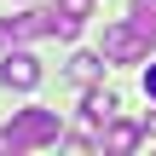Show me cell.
Masks as SVG:
<instances>
[{
  "instance_id": "cell-1",
  "label": "cell",
  "mask_w": 156,
  "mask_h": 156,
  "mask_svg": "<svg viewBox=\"0 0 156 156\" xmlns=\"http://www.w3.org/2000/svg\"><path fill=\"white\" fill-rule=\"evenodd\" d=\"M41 145H64V122H58V110L29 104V110H17V116L0 127V151H41Z\"/></svg>"
},
{
  "instance_id": "cell-2",
  "label": "cell",
  "mask_w": 156,
  "mask_h": 156,
  "mask_svg": "<svg viewBox=\"0 0 156 156\" xmlns=\"http://www.w3.org/2000/svg\"><path fill=\"white\" fill-rule=\"evenodd\" d=\"M98 52H104V64H145L151 58V35L127 17V23H110L104 29V46Z\"/></svg>"
},
{
  "instance_id": "cell-3",
  "label": "cell",
  "mask_w": 156,
  "mask_h": 156,
  "mask_svg": "<svg viewBox=\"0 0 156 156\" xmlns=\"http://www.w3.org/2000/svg\"><path fill=\"white\" fill-rule=\"evenodd\" d=\"M0 81H6V87H17V93L41 87V58H29L23 46H12V52H6V64H0Z\"/></svg>"
},
{
  "instance_id": "cell-4",
  "label": "cell",
  "mask_w": 156,
  "mask_h": 156,
  "mask_svg": "<svg viewBox=\"0 0 156 156\" xmlns=\"http://www.w3.org/2000/svg\"><path fill=\"white\" fill-rule=\"evenodd\" d=\"M81 110H87V122H93V127H110V122H116V110H122V98H116V93H104V87H93V93L81 98Z\"/></svg>"
},
{
  "instance_id": "cell-5",
  "label": "cell",
  "mask_w": 156,
  "mask_h": 156,
  "mask_svg": "<svg viewBox=\"0 0 156 156\" xmlns=\"http://www.w3.org/2000/svg\"><path fill=\"white\" fill-rule=\"evenodd\" d=\"M139 139H145V127H139V122H122V116H116V122L104 127V139H98V145H104V151H116V156H127L133 145H139Z\"/></svg>"
},
{
  "instance_id": "cell-6",
  "label": "cell",
  "mask_w": 156,
  "mask_h": 156,
  "mask_svg": "<svg viewBox=\"0 0 156 156\" xmlns=\"http://www.w3.org/2000/svg\"><path fill=\"white\" fill-rule=\"evenodd\" d=\"M98 75H104V52H75V58H69V81L98 87Z\"/></svg>"
},
{
  "instance_id": "cell-7",
  "label": "cell",
  "mask_w": 156,
  "mask_h": 156,
  "mask_svg": "<svg viewBox=\"0 0 156 156\" xmlns=\"http://www.w3.org/2000/svg\"><path fill=\"white\" fill-rule=\"evenodd\" d=\"M127 17H133V23L156 41V0H133V12H127Z\"/></svg>"
},
{
  "instance_id": "cell-8",
  "label": "cell",
  "mask_w": 156,
  "mask_h": 156,
  "mask_svg": "<svg viewBox=\"0 0 156 156\" xmlns=\"http://www.w3.org/2000/svg\"><path fill=\"white\" fill-rule=\"evenodd\" d=\"M58 12H69V17H87V12H93V0H58Z\"/></svg>"
},
{
  "instance_id": "cell-9",
  "label": "cell",
  "mask_w": 156,
  "mask_h": 156,
  "mask_svg": "<svg viewBox=\"0 0 156 156\" xmlns=\"http://www.w3.org/2000/svg\"><path fill=\"white\" fill-rule=\"evenodd\" d=\"M145 98H151V104H156V64H151V69H145Z\"/></svg>"
}]
</instances>
